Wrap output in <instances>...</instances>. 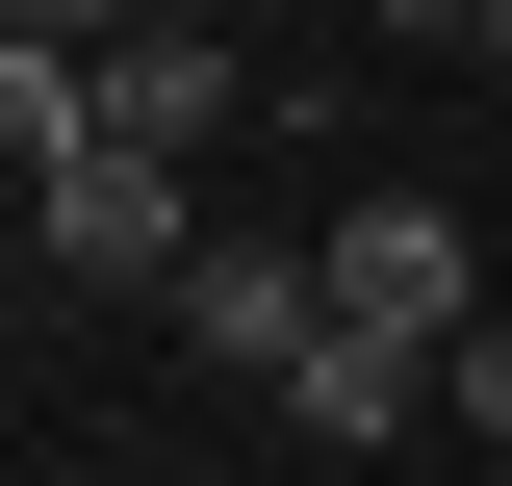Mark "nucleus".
Here are the masks:
<instances>
[{
  "label": "nucleus",
  "mask_w": 512,
  "mask_h": 486,
  "mask_svg": "<svg viewBox=\"0 0 512 486\" xmlns=\"http://www.w3.org/2000/svg\"><path fill=\"white\" fill-rule=\"evenodd\" d=\"M333 333H436V359H461V333H487V231L384 180L359 231H333Z\"/></svg>",
  "instance_id": "1"
},
{
  "label": "nucleus",
  "mask_w": 512,
  "mask_h": 486,
  "mask_svg": "<svg viewBox=\"0 0 512 486\" xmlns=\"http://www.w3.org/2000/svg\"><path fill=\"white\" fill-rule=\"evenodd\" d=\"M308 333H333V256H282V231H205L180 256V359L205 384H308Z\"/></svg>",
  "instance_id": "2"
},
{
  "label": "nucleus",
  "mask_w": 512,
  "mask_h": 486,
  "mask_svg": "<svg viewBox=\"0 0 512 486\" xmlns=\"http://www.w3.org/2000/svg\"><path fill=\"white\" fill-rule=\"evenodd\" d=\"M26 231H52V282H154L180 307L205 205H180V154H77V180H26Z\"/></svg>",
  "instance_id": "3"
},
{
  "label": "nucleus",
  "mask_w": 512,
  "mask_h": 486,
  "mask_svg": "<svg viewBox=\"0 0 512 486\" xmlns=\"http://www.w3.org/2000/svg\"><path fill=\"white\" fill-rule=\"evenodd\" d=\"M205 128H231V26H180V0H154V26L103 52V154H205Z\"/></svg>",
  "instance_id": "4"
},
{
  "label": "nucleus",
  "mask_w": 512,
  "mask_h": 486,
  "mask_svg": "<svg viewBox=\"0 0 512 486\" xmlns=\"http://www.w3.org/2000/svg\"><path fill=\"white\" fill-rule=\"evenodd\" d=\"M282 410H308L333 461H384V435L436 410V333H308V384H282Z\"/></svg>",
  "instance_id": "5"
},
{
  "label": "nucleus",
  "mask_w": 512,
  "mask_h": 486,
  "mask_svg": "<svg viewBox=\"0 0 512 486\" xmlns=\"http://www.w3.org/2000/svg\"><path fill=\"white\" fill-rule=\"evenodd\" d=\"M436 410H461V435H487V461H512V307H487V333H461V359H436Z\"/></svg>",
  "instance_id": "6"
},
{
  "label": "nucleus",
  "mask_w": 512,
  "mask_h": 486,
  "mask_svg": "<svg viewBox=\"0 0 512 486\" xmlns=\"http://www.w3.org/2000/svg\"><path fill=\"white\" fill-rule=\"evenodd\" d=\"M154 0H0V52H128Z\"/></svg>",
  "instance_id": "7"
},
{
  "label": "nucleus",
  "mask_w": 512,
  "mask_h": 486,
  "mask_svg": "<svg viewBox=\"0 0 512 486\" xmlns=\"http://www.w3.org/2000/svg\"><path fill=\"white\" fill-rule=\"evenodd\" d=\"M384 26H410V52H487V0H384Z\"/></svg>",
  "instance_id": "8"
},
{
  "label": "nucleus",
  "mask_w": 512,
  "mask_h": 486,
  "mask_svg": "<svg viewBox=\"0 0 512 486\" xmlns=\"http://www.w3.org/2000/svg\"><path fill=\"white\" fill-rule=\"evenodd\" d=\"M487 77H512V0H487Z\"/></svg>",
  "instance_id": "9"
}]
</instances>
